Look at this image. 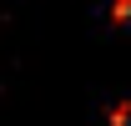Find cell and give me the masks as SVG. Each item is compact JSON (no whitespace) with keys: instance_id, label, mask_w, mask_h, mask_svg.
<instances>
[{"instance_id":"6da1fadb","label":"cell","mask_w":131,"mask_h":126,"mask_svg":"<svg viewBox=\"0 0 131 126\" xmlns=\"http://www.w3.org/2000/svg\"><path fill=\"white\" fill-rule=\"evenodd\" d=\"M111 126H131V101H126V106H116V111H111Z\"/></svg>"},{"instance_id":"7a4b0ae2","label":"cell","mask_w":131,"mask_h":126,"mask_svg":"<svg viewBox=\"0 0 131 126\" xmlns=\"http://www.w3.org/2000/svg\"><path fill=\"white\" fill-rule=\"evenodd\" d=\"M131 15V0H116V20H126Z\"/></svg>"}]
</instances>
